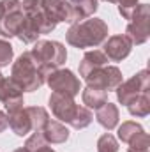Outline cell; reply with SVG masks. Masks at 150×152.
I'll return each mask as SVG.
<instances>
[{"mask_svg":"<svg viewBox=\"0 0 150 152\" xmlns=\"http://www.w3.org/2000/svg\"><path fill=\"white\" fill-rule=\"evenodd\" d=\"M66 39L78 50L95 48L108 39V25L101 18H87L83 21L73 23L66 34Z\"/></svg>","mask_w":150,"mask_h":152,"instance_id":"cell-1","label":"cell"},{"mask_svg":"<svg viewBox=\"0 0 150 152\" xmlns=\"http://www.w3.org/2000/svg\"><path fill=\"white\" fill-rule=\"evenodd\" d=\"M46 9L57 23H78L99 9V0H44Z\"/></svg>","mask_w":150,"mask_h":152,"instance_id":"cell-2","label":"cell"},{"mask_svg":"<svg viewBox=\"0 0 150 152\" xmlns=\"http://www.w3.org/2000/svg\"><path fill=\"white\" fill-rule=\"evenodd\" d=\"M32 58L36 60L39 69L44 76L55 69H60L67 60V50L58 41H48V39H37L34 42V48L30 50Z\"/></svg>","mask_w":150,"mask_h":152,"instance_id":"cell-3","label":"cell"},{"mask_svg":"<svg viewBox=\"0 0 150 152\" xmlns=\"http://www.w3.org/2000/svg\"><path fill=\"white\" fill-rule=\"evenodd\" d=\"M44 73L39 69L30 51H23L11 69V80H14L23 92H34L44 85Z\"/></svg>","mask_w":150,"mask_h":152,"instance_id":"cell-4","label":"cell"},{"mask_svg":"<svg viewBox=\"0 0 150 152\" xmlns=\"http://www.w3.org/2000/svg\"><path fill=\"white\" fill-rule=\"evenodd\" d=\"M25 20L23 5L20 0H0V36L16 37Z\"/></svg>","mask_w":150,"mask_h":152,"instance_id":"cell-5","label":"cell"},{"mask_svg":"<svg viewBox=\"0 0 150 152\" xmlns=\"http://www.w3.org/2000/svg\"><path fill=\"white\" fill-rule=\"evenodd\" d=\"M21 5H23L25 18L37 28L39 34H51L58 25L50 14V11L46 9L44 0H23Z\"/></svg>","mask_w":150,"mask_h":152,"instance_id":"cell-6","label":"cell"},{"mask_svg":"<svg viewBox=\"0 0 150 152\" xmlns=\"http://www.w3.org/2000/svg\"><path fill=\"white\" fill-rule=\"evenodd\" d=\"M150 36V5L149 4H140L138 9L134 11L133 18L127 23L125 28V37L133 42V46L145 44Z\"/></svg>","mask_w":150,"mask_h":152,"instance_id":"cell-7","label":"cell"},{"mask_svg":"<svg viewBox=\"0 0 150 152\" xmlns=\"http://www.w3.org/2000/svg\"><path fill=\"white\" fill-rule=\"evenodd\" d=\"M117 99L120 104L127 106L131 101H134L138 96H141L143 92H150V73L147 69H141L140 73L129 78L127 81H122L117 87Z\"/></svg>","mask_w":150,"mask_h":152,"instance_id":"cell-8","label":"cell"},{"mask_svg":"<svg viewBox=\"0 0 150 152\" xmlns=\"http://www.w3.org/2000/svg\"><path fill=\"white\" fill-rule=\"evenodd\" d=\"M44 83H48V87L57 92V94H64L69 97H76L81 90L79 87V80L71 69H55L51 73H48L44 78Z\"/></svg>","mask_w":150,"mask_h":152,"instance_id":"cell-9","label":"cell"},{"mask_svg":"<svg viewBox=\"0 0 150 152\" xmlns=\"http://www.w3.org/2000/svg\"><path fill=\"white\" fill-rule=\"evenodd\" d=\"M83 80L87 81V85L103 88V90H106V92L117 90V87L124 81V80H122V71H120L117 66H104V67H99V69L92 71L90 75H87Z\"/></svg>","mask_w":150,"mask_h":152,"instance_id":"cell-10","label":"cell"},{"mask_svg":"<svg viewBox=\"0 0 150 152\" xmlns=\"http://www.w3.org/2000/svg\"><path fill=\"white\" fill-rule=\"evenodd\" d=\"M48 103H50L53 117L58 122H66L69 126L73 124V120L76 118V115L79 112V104H76L74 97H69V96H64V94L51 92Z\"/></svg>","mask_w":150,"mask_h":152,"instance_id":"cell-11","label":"cell"},{"mask_svg":"<svg viewBox=\"0 0 150 152\" xmlns=\"http://www.w3.org/2000/svg\"><path fill=\"white\" fill-rule=\"evenodd\" d=\"M0 101L4 103L7 113L23 108V104H25L23 90L20 88V85L14 80L4 78V76L0 78Z\"/></svg>","mask_w":150,"mask_h":152,"instance_id":"cell-12","label":"cell"},{"mask_svg":"<svg viewBox=\"0 0 150 152\" xmlns=\"http://www.w3.org/2000/svg\"><path fill=\"white\" fill-rule=\"evenodd\" d=\"M103 44H104V51L103 53L108 57V60H113V62H122L124 58L129 57V53L133 50V42L125 36H122V34L111 36Z\"/></svg>","mask_w":150,"mask_h":152,"instance_id":"cell-13","label":"cell"},{"mask_svg":"<svg viewBox=\"0 0 150 152\" xmlns=\"http://www.w3.org/2000/svg\"><path fill=\"white\" fill-rule=\"evenodd\" d=\"M104 66H108V57L101 50H90L83 55V58L79 62V76L85 78L92 71H95L99 67H104Z\"/></svg>","mask_w":150,"mask_h":152,"instance_id":"cell-14","label":"cell"},{"mask_svg":"<svg viewBox=\"0 0 150 152\" xmlns=\"http://www.w3.org/2000/svg\"><path fill=\"white\" fill-rule=\"evenodd\" d=\"M7 124L16 136H27L28 133H32V122L25 108L7 113Z\"/></svg>","mask_w":150,"mask_h":152,"instance_id":"cell-15","label":"cell"},{"mask_svg":"<svg viewBox=\"0 0 150 152\" xmlns=\"http://www.w3.org/2000/svg\"><path fill=\"white\" fill-rule=\"evenodd\" d=\"M46 138L48 143H66L69 140V129L64 126V122H58V120H48L46 126L42 127L41 131Z\"/></svg>","mask_w":150,"mask_h":152,"instance_id":"cell-16","label":"cell"},{"mask_svg":"<svg viewBox=\"0 0 150 152\" xmlns=\"http://www.w3.org/2000/svg\"><path fill=\"white\" fill-rule=\"evenodd\" d=\"M118 118H120V112H118V106L113 104V103H104L101 108H97V113H95V120L99 122V126H103L104 129L111 131L118 126Z\"/></svg>","mask_w":150,"mask_h":152,"instance_id":"cell-17","label":"cell"},{"mask_svg":"<svg viewBox=\"0 0 150 152\" xmlns=\"http://www.w3.org/2000/svg\"><path fill=\"white\" fill-rule=\"evenodd\" d=\"M81 99H83V104L87 108H101L106 101H108V92L103 90V88H97V87H92V85H87V88L81 92Z\"/></svg>","mask_w":150,"mask_h":152,"instance_id":"cell-18","label":"cell"},{"mask_svg":"<svg viewBox=\"0 0 150 152\" xmlns=\"http://www.w3.org/2000/svg\"><path fill=\"white\" fill-rule=\"evenodd\" d=\"M127 110L133 117H138V118L147 117L150 113V92H143L134 101H131L127 104Z\"/></svg>","mask_w":150,"mask_h":152,"instance_id":"cell-19","label":"cell"},{"mask_svg":"<svg viewBox=\"0 0 150 152\" xmlns=\"http://www.w3.org/2000/svg\"><path fill=\"white\" fill-rule=\"evenodd\" d=\"M145 129L138 124V122H133V120H127V122H122V126H118V140L122 143H129L134 136H138L140 133H143Z\"/></svg>","mask_w":150,"mask_h":152,"instance_id":"cell-20","label":"cell"},{"mask_svg":"<svg viewBox=\"0 0 150 152\" xmlns=\"http://www.w3.org/2000/svg\"><path fill=\"white\" fill-rule=\"evenodd\" d=\"M25 110H27V113H28V117H30L32 131H42V127H44L46 122L50 120L48 112H46L42 106H27Z\"/></svg>","mask_w":150,"mask_h":152,"instance_id":"cell-21","label":"cell"},{"mask_svg":"<svg viewBox=\"0 0 150 152\" xmlns=\"http://www.w3.org/2000/svg\"><path fill=\"white\" fill-rule=\"evenodd\" d=\"M127 152H150V136L143 131L138 136H134L129 143Z\"/></svg>","mask_w":150,"mask_h":152,"instance_id":"cell-22","label":"cell"},{"mask_svg":"<svg viewBox=\"0 0 150 152\" xmlns=\"http://www.w3.org/2000/svg\"><path fill=\"white\" fill-rule=\"evenodd\" d=\"M92 120H94V115L90 112V108H87V106H79V112L76 115V118L73 120V124H71V127L73 129H85V127H88L90 124H92Z\"/></svg>","mask_w":150,"mask_h":152,"instance_id":"cell-23","label":"cell"},{"mask_svg":"<svg viewBox=\"0 0 150 152\" xmlns=\"http://www.w3.org/2000/svg\"><path fill=\"white\" fill-rule=\"evenodd\" d=\"M97 152H118V142H117V138L113 134H110V133H104L97 140Z\"/></svg>","mask_w":150,"mask_h":152,"instance_id":"cell-24","label":"cell"},{"mask_svg":"<svg viewBox=\"0 0 150 152\" xmlns=\"http://www.w3.org/2000/svg\"><path fill=\"white\" fill-rule=\"evenodd\" d=\"M46 145H48V142H46V138H44V134L41 131H34V134L28 136L27 142H25V149L28 152H37Z\"/></svg>","mask_w":150,"mask_h":152,"instance_id":"cell-25","label":"cell"},{"mask_svg":"<svg viewBox=\"0 0 150 152\" xmlns=\"http://www.w3.org/2000/svg\"><path fill=\"white\" fill-rule=\"evenodd\" d=\"M115 4L118 5V12L122 14L124 20H131L134 11L138 9V0H115Z\"/></svg>","mask_w":150,"mask_h":152,"instance_id":"cell-26","label":"cell"},{"mask_svg":"<svg viewBox=\"0 0 150 152\" xmlns=\"http://www.w3.org/2000/svg\"><path fill=\"white\" fill-rule=\"evenodd\" d=\"M14 57V50L11 46V42H7L5 39H0V67H5L12 62Z\"/></svg>","mask_w":150,"mask_h":152,"instance_id":"cell-27","label":"cell"},{"mask_svg":"<svg viewBox=\"0 0 150 152\" xmlns=\"http://www.w3.org/2000/svg\"><path fill=\"white\" fill-rule=\"evenodd\" d=\"M7 113H4V112H0V133H4L5 129H7Z\"/></svg>","mask_w":150,"mask_h":152,"instance_id":"cell-28","label":"cell"},{"mask_svg":"<svg viewBox=\"0 0 150 152\" xmlns=\"http://www.w3.org/2000/svg\"><path fill=\"white\" fill-rule=\"evenodd\" d=\"M37 152H55V151H53V149H50V147L46 145V147H42V149H41V151H37Z\"/></svg>","mask_w":150,"mask_h":152,"instance_id":"cell-29","label":"cell"},{"mask_svg":"<svg viewBox=\"0 0 150 152\" xmlns=\"http://www.w3.org/2000/svg\"><path fill=\"white\" fill-rule=\"evenodd\" d=\"M14 152H28V151H27L25 147H20V149H16V151H14Z\"/></svg>","mask_w":150,"mask_h":152,"instance_id":"cell-30","label":"cell"},{"mask_svg":"<svg viewBox=\"0 0 150 152\" xmlns=\"http://www.w3.org/2000/svg\"><path fill=\"white\" fill-rule=\"evenodd\" d=\"M104 2H111V4H115V0H104Z\"/></svg>","mask_w":150,"mask_h":152,"instance_id":"cell-31","label":"cell"},{"mask_svg":"<svg viewBox=\"0 0 150 152\" xmlns=\"http://www.w3.org/2000/svg\"><path fill=\"white\" fill-rule=\"evenodd\" d=\"M0 78H2V73H0Z\"/></svg>","mask_w":150,"mask_h":152,"instance_id":"cell-32","label":"cell"}]
</instances>
